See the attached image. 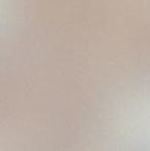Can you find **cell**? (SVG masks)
Here are the masks:
<instances>
[{"label": "cell", "mask_w": 150, "mask_h": 151, "mask_svg": "<svg viewBox=\"0 0 150 151\" xmlns=\"http://www.w3.org/2000/svg\"><path fill=\"white\" fill-rule=\"evenodd\" d=\"M4 8H5V0H0V20L4 14Z\"/></svg>", "instance_id": "6da1fadb"}]
</instances>
